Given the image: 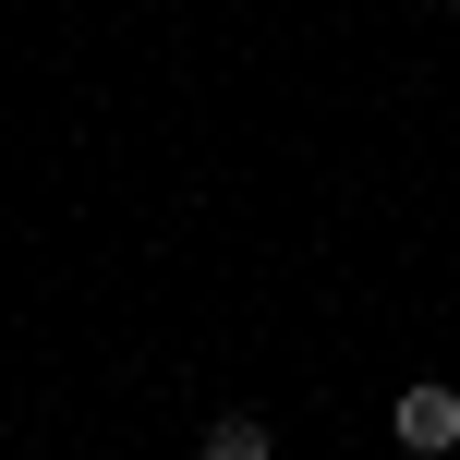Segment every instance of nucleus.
<instances>
[{
	"label": "nucleus",
	"mask_w": 460,
	"mask_h": 460,
	"mask_svg": "<svg viewBox=\"0 0 460 460\" xmlns=\"http://www.w3.org/2000/svg\"><path fill=\"white\" fill-rule=\"evenodd\" d=\"M388 437L412 448V460H448V448H460V388H400Z\"/></svg>",
	"instance_id": "obj_1"
},
{
	"label": "nucleus",
	"mask_w": 460,
	"mask_h": 460,
	"mask_svg": "<svg viewBox=\"0 0 460 460\" xmlns=\"http://www.w3.org/2000/svg\"><path fill=\"white\" fill-rule=\"evenodd\" d=\"M207 460H279L267 412H218V424H207Z\"/></svg>",
	"instance_id": "obj_2"
}]
</instances>
